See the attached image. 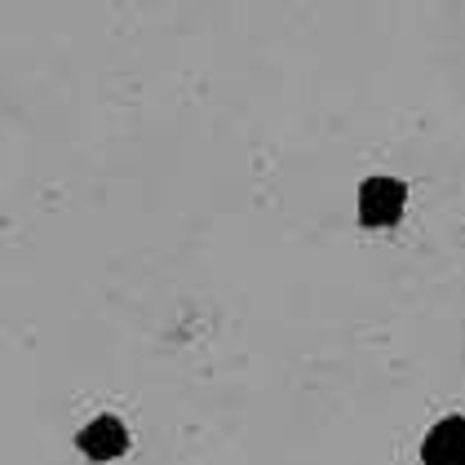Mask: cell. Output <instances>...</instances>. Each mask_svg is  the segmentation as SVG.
<instances>
[{"mask_svg":"<svg viewBox=\"0 0 465 465\" xmlns=\"http://www.w3.org/2000/svg\"><path fill=\"white\" fill-rule=\"evenodd\" d=\"M403 200H408L403 182L368 178L363 191H359V217H363V226H394L403 217Z\"/></svg>","mask_w":465,"mask_h":465,"instance_id":"cell-1","label":"cell"},{"mask_svg":"<svg viewBox=\"0 0 465 465\" xmlns=\"http://www.w3.org/2000/svg\"><path fill=\"white\" fill-rule=\"evenodd\" d=\"M426 465H465V417H443L434 421L421 443Z\"/></svg>","mask_w":465,"mask_h":465,"instance_id":"cell-2","label":"cell"},{"mask_svg":"<svg viewBox=\"0 0 465 465\" xmlns=\"http://www.w3.org/2000/svg\"><path fill=\"white\" fill-rule=\"evenodd\" d=\"M124 448H129V434L115 417H98V421H89V430H80V452L94 457V461H111Z\"/></svg>","mask_w":465,"mask_h":465,"instance_id":"cell-3","label":"cell"}]
</instances>
